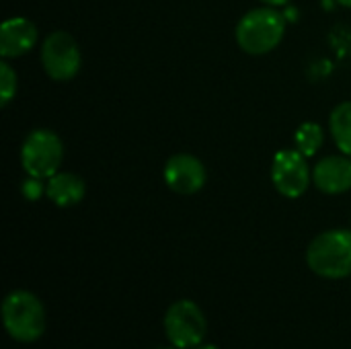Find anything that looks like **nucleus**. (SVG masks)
Listing matches in <instances>:
<instances>
[{"mask_svg": "<svg viewBox=\"0 0 351 349\" xmlns=\"http://www.w3.org/2000/svg\"><path fill=\"white\" fill-rule=\"evenodd\" d=\"M286 16L274 6H259L241 16L234 37L249 56H265L274 51L286 33Z\"/></svg>", "mask_w": 351, "mask_h": 349, "instance_id": "1", "label": "nucleus"}, {"mask_svg": "<svg viewBox=\"0 0 351 349\" xmlns=\"http://www.w3.org/2000/svg\"><path fill=\"white\" fill-rule=\"evenodd\" d=\"M306 265L325 280L351 276V230L333 228L315 237L306 249Z\"/></svg>", "mask_w": 351, "mask_h": 349, "instance_id": "2", "label": "nucleus"}, {"mask_svg": "<svg viewBox=\"0 0 351 349\" xmlns=\"http://www.w3.org/2000/svg\"><path fill=\"white\" fill-rule=\"evenodd\" d=\"M2 323L14 341L35 344L45 333L47 317L41 300L35 294L27 290H14L2 302Z\"/></svg>", "mask_w": 351, "mask_h": 349, "instance_id": "3", "label": "nucleus"}, {"mask_svg": "<svg viewBox=\"0 0 351 349\" xmlns=\"http://www.w3.org/2000/svg\"><path fill=\"white\" fill-rule=\"evenodd\" d=\"M64 160V144L51 130H33L21 146V165L29 177L47 181L53 177Z\"/></svg>", "mask_w": 351, "mask_h": 349, "instance_id": "4", "label": "nucleus"}, {"mask_svg": "<svg viewBox=\"0 0 351 349\" xmlns=\"http://www.w3.org/2000/svg\"><path fill=\"white\" fill-rule=\"evenodd\" d=\"M165 333L175 348H197L208 333L206 315L193 300H177L165 313Z\"/></svg>", "mask_w": 351, "mask_h": 349, "instance_id": "5", "label": "nucleus"}, {"mask_svg": "<svg viewBox=\"0 0 351 349\" xmlns=\"http://www.w3.org/2000/svg\"><path fill=\"white\" fill-rule=\"evenodd\" d=\"M82 64L80 47L68 31H53L41 43L43 72L58 82L72 80Z\"/></svg>", "mask_w": 351, "mask_h": 349, "instance_id": "6", "label": "nucleus"}, {"mask_svg": "<svg viewBox=\"0 0 351 349\" xmlns=\"http://www.w3.org/2000/svg\"><path fill=\"white\" fill-rule=\"evenodd\" d=\"M271 183L278 193L288 200H298L304 195L313 183V171L306 156L296 148L280 150L271 163Z\"/></svg>", "mask_w": 351, "mask_h": 349, "instance_id": "7", "label": "nucleus"}, {"mask_svg": "<svg viewBox=\"0 0 351 349\" xmlns=\"http://www.w3.org/2000/svg\"><path fill=\"white\" fill-rule=\"evenodd\" d=\"M165 183L171 191L179 195H193L204 189L208 173L204 163L193 154H173L162 171Z\"/></svg>", "mask_w": 351, "mask_h": 349, "instance_id": "8", "label": "nucleus"}, {"mask_svg": "<svg viewBox=\"0 0 351 349\" xmlns=\"http://www.w3.org/2000/svg\"><path fill=\"white\" fill-rule=\"evenodd\" d=\"M313 185L327 195H341L351 189V158L333 154L319 160L313 169Z\"/></svg>", "mask_w": 351, "mask_h": 349, "instance_id": "9", "label": "nucleus"}, {"mask_svg": "<svg viewBox=\"0 0 351 349\" xmlns=\"http://www.w3.org/2000/svg\"><path fill=\"white\" fill-rule=\"evenodd\" d=\"M37 43V27L27 16H10L0 25V56L14 60L29 53Z\"/></svg>", "mask_w": 351, "mask_h": 349, "instance_id": "10", "label": "nucleus"}, {"mask_svg": "<svg viewBox=\"0 0 351 349\" xmlns=\"http://www.w3.org/2000/svg\"><path fill=\"white\" fill-rule=\"evenodd\" d=\"M84 193H86V185H84L82 177H78L74 173H62V171H58L53 177L47 179V191H45V195L58 208H72V206L80 204L82 197H84Z\"/></svg>", "mask_w": 351, "mask_h": 349, "instance_id": "11", "label": "nucleus"}, {"mask_svg": "<svg viewBox=\"0 0 351 349\" xmlns=\"http://www.w3.org/2000/svg\"><path fill=\"white\" fill-rule=\"evenodd\" d=\"M329 132L341 154L351 158V101L339 103L329 117Z\"/></svg>", "mask_w": 351, "mask_h": 349, "instance_id": "12", "label": "nucleus"}, {"mask_svg": "<svg viewBox=\"0 0 351 349\" xmlns=\"http://www.w3.org/2000/svg\"><path fill=\"white\" fill-rule=\"evenodd\" d=\"M294 144H296V150L302 152L306 158L315 156L321 146L325 144V130L323 125H319L317 121H306L302 123L296 134H294Z\"/></svg>", "mask_w": 351, "mask_h": 349, "instance_id": "13", "label": "nucleus"}, {"mask_svg": "<svg viewBox=\"0 0 351 349\" xmlns=\"http://www.w3.org/2000/svg\"><path fill=\"white\" fill-rule=\"evenodd\" d=\"M16 95V72L8 64V60L0 62V105L6 107Z\"/></svg>", "mask_w": 351, "mask_h": 349, "instance_id": "14", "label": "nucleus"}, {"mask_svg": "<svg viewBox=\"0 0 351 349\" xmlns=\"http://www.w3.org/2000/svg\"><path fill=\"white\" fill-rule=\"evenodd\" d=\"M45 191H47V183H43V179H37V177H29L21 185V193L29 202L41 200V195H45Z\"/></svg>", "mask_w": 351, "mask_h": 349, "instance_id": "15", "label": "nucleus"}, {"mask_svg": "<svg viewBox=\"0 0 351 349\" xmlns=\"http://www.w3.org/2000/svg\"><path fill=\"white\" fill-rule=\"evenodd\" d=\"M265 6H274V8H284V6H288L292 0H261Z\"/></svg>", "mask_w": 351, "mask_h": 349, "instance_id": "16", "label": "nucleus"}, {"mask_svg": "<svg viewBox=\"0 0 351 349\" xmlns=\"http://www.w3.org/2000/svg\"><path fill=\"white\" fill-rule=\"evenodd\" d=\"M193 349H220L218 346H212V344H199L197 348H193Z\"/></svg>", "mask_w": 351, "mask_h": 349, "instance_id": "17", "label": "nucleus"}, {"mask_svg": "<svg viewBox=\"0 0 351 349\" xmlns=\"http://www.w3.org/2000/svg\"><path fill=\"white\" fill-rule=\"evenodd\" d=\"M335 2H339V4L346 6V8H351V0H335Z\"/></svg>", "mask_w": 351, "mask_h": 349, "instance_id": "18", "label": "nucleus"}, {"mask_svg": "<svg viewBox=\"0 0 351 349\" xmlns=\"http://www.w3.org/2000/svg\"><path fill=\"white\" fill-rule=\"evenodd\" d=\"M156 349H179V348H175V346H171V348H156Z\"/></svg>", "mask_w": 351, "mask_h": 349, "instance_id": "19", "label": "nucleus"}]
</instances>
